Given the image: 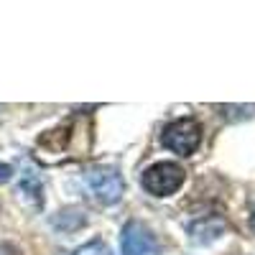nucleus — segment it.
Listing matches in <instances>:
<instances>
[{
    "instance_id": "nucleus-6",
    "label": "nucleus",
    "mask_w": 255,
    "mask_h": 255,
    "mask_svg": "<svg viewBox=\"0 0 255 255\" xmlns=\"http://www.w3.org/2000/svg\"><path fill=\"white\" fill-rule=\"evenodd\" d=\"M250 225H253V230H255V212H253V220H250Z\"/></svg>"
},
{
    "instance_id": "nucleus-5",
    "label": "nucleus",
    "mask_w": 255,
    "mask_h": 255,
    "mask_svg": "<svg viewBox=\"0 0 255 255\" xmlns=\"http://www.w3.org/2000/svg\"><path fill=\"white\" fill-rule=\"evenodd\" d=\"M77 255H110V250L108 248H105L102 243H90V245H84V248H79L77 250Z\"/></svg>"
},
{
    "instance_id": "nucleus-3",
    "label": "nucleus",
    "mask_w": 255,
    "mask_h": 255,
    "mask_svg": "<svg viewBox=\"0 0 255 255\" xmlns=\"http://www.w3.org/2000/svg\"><path fill=\"white\" fill-rule=\"evenodd\" d=\"M120 248H123V255H153L156 253V238L151 235V230L143 222L130 220L123 227Z\"/></svg>"
},
{
    "instance_id": "nucleus-1",
    "label": "nucleus",
    "mask_w": 255,
    "mask_h": 255,
    "mask_svg": "<svg viewBox=\"0 0 255 255\" xmlns=\"http://www.w3.org/2000/svg\"><path fill=\"white\" fill-rule=\"evenodd\" d=\"M184 184V168L174 161H158L140 174V186L153 197H171Z\"/></svg>"
},
{
    "instance_id": "nucleus-4",
    "label": "nucleus",
    "mask_w": 255,
    "mask_h": 255,
    "mask_svg": "<svg viewBox=\"0 0 255 255\" xmlns=\"http://www.w3.org/2000/svg\"><path fill=\"white\" fill-rule=\"evenodd\" d=\"M90 186L102 204H115L123 197V179L115 168H95L90 174Z\"/></svg>"
},
{
    "instance_id": "nucleus-2",
    "label": "nucleus",
    "mask_w": 255,
    "mask_h": 255,
    "mask_svg": "<svg viewBox=\"0 0 255 255\" xmlns=\"http://www.w3.org/2000/svg\"><path fill=\"white\" fill-rule=\"evenodd\" d=\"M161 143L176 156H191L202 143V125L194 118H179L163 128Z\"/></svg>"
}]
</instances>
